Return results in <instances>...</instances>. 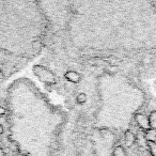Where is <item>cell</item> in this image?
<instances>
[{
	"instance_id": "obj_12",
	"label": "cell",
	"mask_w": 156,
	"mask_h": 156,
	"mask_svg": "<svg viewBox=\"0 0 156 156\" xmlns=\"http://www.w3.org/2000/svg\"><path fill=\"white\" fill-rule=\"evenodd\" d=\"M5 108H2V107H0V118H1L3 115H5Z\"/></svg>"
},
{
	"instance_id": "obj_13",
	"label": "cell",
	"mask_w": 156,
	"mask_h": 156,
	"mask_svg": "<svg viewBox=\"0 0 156 156\" xmlns=\"http://www.w3.org/2000/svg\"><path fill=\"white\" fill-rule=\"evenodd\" d=\"M0 156H7V155H5V151H3V150H1V149H0Z\"/></svg>"
},
{
	"instance_id": "obj_5",
	"label": "cell",
	"mask_w": 156,
	"mask_h": 156,
	"mask_svg": "<svg viewBox=\"0 0 156 156\" xmlns=\"http://www.w3.org/2000/svg\"><path fill=\"white\" fill-rule=\"evenodd\" d=\"M144 138L147 142H156V129L150 128V129L145 130Z\"/></svg>"
},
{
	"instance_id": "obj_14",
	"label": "cell",
	"mask_w": 156,
	"mask_h": 156,
	"mask_svg": "<svg viewBox=\"0 0 156 156\" xmlns=\"http://www.w3.org/2000/svg\"><path fill=\"white\" fill-rule=\"evenodd\" d=\"M2 133H3V127H2V125L0 124V136L2 135Z\"/></svg>"
},
{
	"instance_id": "obj_7",
	"label": "cell",
	"mask_w": 156,
	"mask_h": 156,
	"mask_svg": "<svg viewBox=\"0 0 156 156\" xmlns=\"http://www.w3.org/2000/svg\"><path fill=\"white\" fill-rule=\"evenodd\" d=\"M112 156H127L124 147L122 145H117L112 152Z\"/></svg>"
},
{
	"instance_id": "obj_2",
	"label": "cell",
	"mask_w": 156,
	"mask_h": 156,
	"mask_svg": "<svg viewBox=\"0 0 156 156\" xmlns=\"http://www.w3.org/2000/svg\"><path fill=\"white\" fill-rule=\"evenodd\" d=\"M135 121H136V123L138 124V126L141 128V129L147 130L151 128L149 118H147L145 115H143V113H140V112L136 113V115H135Z\"/></svg>"
},
{
	"instance_id": "obj_9",
	"label": "cell",
	"mask_w": 156,
	"mask_h": 156,
	"mask_svg": "<svg viewBox=\"0 0 156 156\" xmlns=\"http://www.w3.org/2000/svg\"><path fill=\"white\" fill-rule=\"evenodd\" d=\"M147 109H149L150 112H156V100L155 98H152L147 103Z\"/></svg>"
},
{
	"instance_id": "obj_6",
	"label": "cell",
	"mask_w": 156,
	"mask_h": 156,
	"mask_svg": "<svg viewBox=\"0 0 156 156\" xmlns=\"http://www.w3.org/2000/svg\"><path fill=\"white\" fill-rule=\"evenodd\" d=\"M88 102V96L86 93L83 92H80V93H78L76 95V103L79 105H85L86 103Z\"/></svg>"
},
{
	"instance_id": "obj_4",
	"label": "cell",
	"mask_w": 156,
	"mask_h": 156,
	"mask_svg": "<svg viewBox=\"0 0 156 156\" xmlns=\"http://www.w3.org/2000/svg\"><path fill=\"white\" fill-rule=\"evenodd\" d=\"M136 135L130 129H127L124 133V141H125V145H127V147H132L136 142Z\"/></svg>"
},
{
	"instance_id": "obj_11",
	"label": "cell",
	"mask_w": 156,
	"mask_h": 156,
	"mask_svg": "<svg viewBox=\"0 0 156 156\" xmlns=\"http://www.w3.org/2000/svg\"><path fill=\"white\" fill-rule=\"evenodd\" d=\"M138 142L141 147H147V141L145 140L144 136H142V135H139L138 136Z\"/></svg>"
},
{
	"instance_id": "obj_10",
	"label": "cell",
	"mask_w": 156,
	"mask_h": 156,
	"mask_svg": "<svg viewBox=\"0 0 156 156\" xmlns=\"http://www.w3.org/2000/svg\"><path fill=\"white\" fill-rule=\"evenodd\" d=\"M147 149L152 156H156V142H147Z\"/></svg>"
},
{
	"instance_id": "obj_3",
	"label": "cell",
	"mask_w": 156,
	"mask_h": 156,
	"mask_svg": "<svg viewBox=\"0 0 156 156\" xmlns=\"http://www.w3.org/2000/svg\"><path fill=\"white\" fill-rule=\"evenodd\" d=\"M64 78L71 83H80V80H81V75L78 73V72L69 69V71H67L66 73L64 74Z\"/></svg>"
},
{
	"instance_id": "obj_8",
	"label": "cell",
	"mask_w": 156,
	"mask_h": 156,
	"mask_svg": "<svg viewBox=\"0 0 156 156\" xmlns=\"http://www.w3.org/2000/svg\"><path fill=\"white\" fill-rule=\"evenodd\" d=\"M149 121H150V126H151V128L156 129V112H150Z\"/></svg>"
},
{
	"instance_id": "obj_1",
	"label": "cell",
	"mask_w": 156,
	"mask_h": 156,
	"mask_svg": "<svg viewBox=\"0 0 156 156\" xmlns=\"http://www.w3.org/2000/svg\"><path fill=\"white\" fill-rule=\"evenodd\" d=\"M33 73L37 76L44 83H55V75L42 65H34L33 66Z\"/></svg>"
}]
</instances>
